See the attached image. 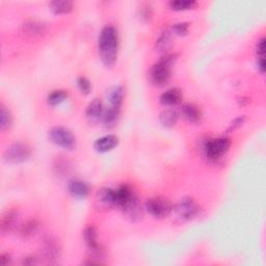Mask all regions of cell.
Segmentation results:
<instances>
[{
  "label": "cell",
  "instance_id": "cell-1",
  "mask_svg": "<svg viewBox=\"0 0 266 266\" xmlns=\"http://www.w3.org/2000/svg\"><path fill=\"white\" fill-rule=\"evenodd\" d=\"M99 56L103 65L107 68L114 66L119 54V34L117 31L111 26H105L98 39Z\"/></svg>",
  "mask_w": 266,
  "mask_h": 266
},
{
  "label": "cell",
  "instance_id": "cell-2",
  "mask_svg": "<svg viewBox=\"0 0 266 266\" xmlns=\"http://www.w3.org/2000/svg\"><path fill=\"white\" fill-rule=\"evenodd\" d=\"M178 58L176 53H166L149 70V80L155 86H163L172 77V68Z\"/></svg>",
  "mask_w": 266,
  "mask_h": 266
},
{
  "label": "cell",
  "instance_id": "cell-3",
  "mask_svg": "<svg viewBox=\"0 0 266 266\" xmlns=\"http://www.w3.org/2000/svg\"><path fill=\"white\" fill-rule=\"evenodd\" d=\"M230 146L231 140L228 137L206 139L202 143V152L208 161L216 163L228 153Z\"/></svg>",
  "mask_w": 266,
  "mask_h": 266
},
{
  "label": "cell",
  "instance_id": "cell-4",
  "mask_svg": "<svg viewBox=\"0 0 266 266\" xmlns=\"http://www.w3.org/2000/svg\"><path fill=\"white\" fill-rule=\"evenodd\" d=\"M200 210V206L195 200L191 198H183L173 206L171 214H173L176 222L187 223L198 217Z\"/></svg>",
  "mask_w": 266,
  "mask_h": 266
},
{
  "label": "cell",
  "instance_id": "cell-5",
  "mask_svg": "<svg viewBox=\"0 0 266 266\" xmlns=\"http://www.w3.org/2000/svg\"><path fill=\"white\" fill-rule=\"evenodd\" d=\"M83 240L85 246L90 252L92 261L90 264H99L101 263V259H103L104 251L98 241V234H97V229L94 226H87L83 231Z\"/></svg>",
  "mask_w": 266,
  "mask_h": 266
},
{
  "label": "cell",
  "instance_id": "cell-6",
  "mask_svg": "<svg viewBox=\"0 0 266 266\" xmlns=\"http://www.w3.org/2000/svg\"><path fill=\"white\" fill-rule=\"evenodd\" d=\"M49 140L55 146L72 151L76 147V137L69 129L65 127H53L48 132Z\"/></svg>",
  "mask_w": 266,
  "mask_h": 266
},
{
  "label": "cell",
  "instance_id": "cell-7",
  "mask_svg": "<svg viewBox=\"0 0 266 266\" xmlns=\"http://www.w3.org/2000/svg\"><path fill=\"white\" fill-rule=\"evenodd\" d=\"M144 207H146L147 212L155 219H164V217L171 215L173 210V204L171 201L163 197H153L148 199Z\"/></svg>",
  "mask_w": 266,
  "mask_h": 266
},
{
  "label": "cell",
  "instance_id": "cell-8",
  "mask_svg": "<svg viewBox=\"0 0 266 266\" xmlns=\"http://www.w3.org/2000/svg\"><path fill=\"white\" fill-rule=\"evenodd\" d=\"M32 155V150L27 144L23 142H15L10 144L4 154V159L8 163H22L29 159Z\"/></svg>",
  "mask_w": 266,
  "mask_h": 266
},
{
  "label": "cell",
  "instance_id": "cell-9",
  "mask_svg": "<svg viewBox=\"0 0 266 266\" xmlns=\"http://www.w3.org/2000/svg\"><path fill=\"white\" fill-rule=\"evenodd\" d=\"M42 256L48 264H57L61 259V246L56 237L47 235L42 241Z\"/></svg>",
  "mask_w": 266,
  "mask_h": 266
},
{
  "label": "cell",
  "instance_id": "cell-10",
  "mask_svg": "<svg viewBox=\"0 0 266 266\" xmlns=\"http://www.w3.org/2000/svg\"><path fill=\"white\" fill-rule=\"evenodd\" d=\"M96 206L100 210H110L116 208V198L115 189L111 188H102L96 195Z\"/></svg>",
  "mask_w": 266,
  "mask_h": 266
},
{
  "label": "cell",
  "instance_id": "cell-11",
  "mask_svg": "<svg viewBox=\"0 0 266 266\" xmlns=\"http://www.w3.org/2000/svg\"><path fill=\"white\" fill-rule=\"evenodd\" d=\"M103 104L102 101L98 98L94 99L86 107L85 110V119L87 123L91 125H97L102 121L103 116Z\"/></svg>",
  "mask_w": 266,
  "mask_h": 266
},
{
  "label": "cell",
  "instance_id": "cell-12",
  "mask_svg": "<svg viewBox=\"0 0 266 266\" xmlns=\"http://www.w3.org/2000/svg\"><path fill=\"white\" fill-rule=\"evenodd\" d=\"M21 32L26 37L37 38L46 33V25L38 20H28L21 25Z\"/></svg>",
  "mask_w": 266,
  "mask_h": 266
},
{
  "label": "cell",
  "instance_id": "cell-13",
  "mask_svg": "<svg viewBox=\"0 0 266 266\" xmlns=\"http://www.w3.org/2000/svg\"><path fill=\"white\" fill-rule=\"evenodd\" d=\"M68 190L74 198L85 199L90 195L91 188L86 182H84L82 180L74 179L69 182Z\"/></svg>",
  "mask_w": 266,
  "mask_h": 266
},
{
  "label": "cell",
  "instance_id": "cell-14",
  "mask_svg": "<svg viewBox=\"0 0 266 266\" xmlns=\"http://www.w3.org/2000/svg\"><path fill=\"white\" fill-rule=\"evenodd\" d=\"M124 97H125V91L124 87L121 85L111 86L110 88H108L106 93V98L109 103V106L120 108V109L122 107Z\"/></svg>",
  "mask_w": 266,
  "mask_h": 266
},
{
  "label": "cell",
  "instance_id": "cell-15",
  "mask_svg": "<svg viewBox=\"0 0 266 266\" xmlns=\"http://www.w3.org/2000/svg\"><path fill=\"white\" fill-rule=\"evenodd\" d=\"M119 144V137L115 135H105L97 139L94 143V149L99 153H106L114 149Z\"/></svg>",
  "mask_w": 266,
  "mask_h": 266
},
{
  "label": "cell",
  "instance_id": "cell-16",
  "mask_svg": "<svg viewBox=\"0 0 266 266\" xmlns=\"http://www.w3.org/2000/svg\"><path fill=\"white\" fill-rule=\"evenodd\" d=\"M182 116L191 124H198L202 120V111L201 109L191 103H186L181 108Z\"/></svg>",
  "mask_w": 266,
  "mask_h": 266
},
{
  "label": "cell",
  "instance_id": "cell-17",
  "mask_svg": "<svg viewBox=\"0 0 266 266\" xmlns=\"http://www.w3.org/2000/svg\"><path fill=\"white\" fill-rule=\"evenodd\" d=\"M182 100V92L180 88L173 87L164 92L159 98V101L164 106H175Z\"/></svg>",
  "mask_w": 266,
  "mask_h": 266
},
{
  "label": "cell",
  "instance_id": "cell-18",
  "mask_svg": "<svg viewBox=\"0 0 266 266\" xmlns=\"http://www.w3.org/2000/svg\"><path fill=\"white\" fill-rule=\"evenodd\" d=\"M18 212L16 210L7 211L2 219V233L7 235L11 233L17 226Z\"/></svg>",
  "mask_w": 266,
  "mask_h": 266
},
{
  "label": "cell",
  "instance_id": "cell-19",
  "mask_svg": "<svg viewBox=\"0 0 266 266\" xmlns=\"http://www.w3.org/2000/svg\"><path fill=\"white\" fill-rule=\"evenodd\" d=\"M120 112H121L120 108H115L111 106H108L106 109H104L101 122L106 129H111L116 125Z\"/></svg>",
  "mask_w": 266,
  "mask_h": 266
},
{
  "label": "cell",
  "instance_id": "cell-20",
  "mask_svg": "<svg viewBox=\"0 0 266 266\" xmlns=\"http://www.w3.org/2000/svg\"><path fill=\"white\" fill-rule=\"evenodd\" d=\"M179 119V112L174 108H166L162 110L159 114V121L160 123L167 128L174 127Z\"/></svg>",
  "mask_w": 266,
  "mask_h": 266
},
{
  "label": "cell",
  "instance_id": "cell-21",
  "mask_svg": "<svg viewBox=\"0 0 266 266\" xmlns=\"http://www.w3.org/2000/svg\"><path fill=\"white\" fill-rule=\"evenodd\" d=\"M49 8L54 15H65L73 11L74 3L70 0H56L49 4Z\"/></svg>",
  "mask_w": 266,
  "mask_h": 266
},
{
  "label": "cell",
  "instance_id": "cell-22",
  "mask_svg": "<svg viewBox=\"0 0 266 266\" xmlns=\"http://www.w3.org/2000/svg\"><path fill=\"white\" fill-rule=\"evenodd\" d=\"M172 46V32L164 31L160 34L155 43V49L158 52L166 53Z\"/></svg>",
  "mask_w": 266,
  "mask_h": 266
},
{
  "label": "cell",
  "instance_id": "cell-23",
  "mask_svg": "<svg viewBox=\"0 0 266 266\" xmlns=\"http://www.w3.org/2000/svg\"><path fill=\"white\" fill-rule=\"evenodd\" d=\"M198 6L197 2L193 0H174V2L168 3V7L171 10L176 12H183V11H189L196 9Z\"/></svg>",
  "mask_w": 266,
  "mask_h": 266
},
{
  "label": "cell",
  "instance_id": "cell-24",
  "mask_svg": "<svg viewBox=\"0 0 266 266\" xmlns=\"http://www.w3.org/2000/svg\"><path fill=\"white\" fill-rule=\"evenodd\" d=\"M40 224L37 220H31L27 221L26 223H24L21 228H20V235L23 238H31L32 236H34L37 231L39 230Z\"/></svg>",
  "mask_w": 266,
  "mask_h": 266
},
{
  "label": "cell",
  "instance_id": "cell-25",
  "mask_svg": "<svg viewBox=\"0 0 266 266\" xmlns=\"http://www.w3.org/2000/svg\"><path fill=\"white\" fill-rule=\"evenodd\" d=\"M13 125V115L11 111L3 104L0 108V128L3 131L9 130Z\"/></svg>",
  "mask_w": 266,
  "mask_h": 266
},
{
  "label": "cell",
  "instance_id": "cell-26",
  "mask_svg": "<svg viewBox=\"0 0 266 266\" xmlns=\"http://www.w3.org/2000/svg\"><path fill=\"white\" fill-rule=\"evenodd\" d=\"M68 98V93L64 90H56L51 92L47 97V102L51 106H56L63 103Z\"/></svg>",
  "mask_w": 266,
  "mask_h": 266
},
{
  "label": "cell",
  "instance_id": "cell-27",
  "mask_svg": "<svg viewBox=\"0 0 266 266\" xmlns=\"http://www.w3.org/2000/svg\"><path fill=\"white\" fill-rule=\"evenodd\" d=\"M152 16H153V9L151 5L149 4L141 5V8L139 9V17L141 21L149 22L152 19Z\"/></svg>",
  "mask_w": 266,
  "mask_h": 266
},
{
  "label": "cell",
  "instance_id": "cell-28",
  "mask_svg": "<svg viewBox=\"0 0 266 266\" xmlns=\"http://www.w3.org/2000/svg\"><path fill=\"white\" fill-rule=\"evenodd\" d=\"M189 32V23L187 22H179V23H176L173 25V28H172V33H174L175 35L177 36H180V37H183V36H186Z\"/></svg>",
  "mask_w": 266,
  "mask_h": 266
},
{
  "label": "cell",
  "instance_id": "cell-29",
  "mask_svg": "<svg viewBox=\"0 0 266 266\" xmlns=\"http://www.w3.org/2000/svg\"><path fill=\"white\" fill-rule=\"evenodd\" d=\"M77 86L78 88L80 90V92L84 95H88L91 90H92V85H91V82L87 78L85 77H79L77 79Z\"/></svg>",
  "mask_w": 266,
  "mask_h": 266
},
{
  "label": "cell",
  "instance_id": "cell-30",
  "mask_svg": "<svg viewBox=\"0 0 266 266\" xmlns=\"http://www.w3.org/2000/svg\"><path fill=\"white\" fill-rule=\"evenodd\" d=\"M245 122H246V117L245 116H238L231 123V125L229 126L228 130L229 131H234V130H236V129H238V128H240L241 126H243L245 124Z\"/></svg>",
  "mask_w": 266,
  "mask_h": 266
},
{
  "label": "cell",
  "instance_id": "cell-31",
  "mask_svg": "<svg viewBox=\"0 0 266 266\" xmlns=\"http://www.w3.org/2000/svg\"><path fill=\"white\" fill-rule=\"evenodd\" d=\"M264 53H265V40L264 38H262L261 40L258 41L257 44V54L259 57H264Z\"/></svg>",
  "mask_w": 266,
  "mask_h": 266
},
{
  "label": "cell",
  "instance_id": "cell-32",
  "mask_svg": "<svg viewBox=\"0 0 266 266\" xmlns=\"http://www.w3.org/2000/svg\"><path fill=\"white\" fill-rule=\"evenodd\" d=\"M12 260H13L12 256L9 253H5V254H3L2 256H0V264L4 265V266L11 264Z\"/></svg>",
  "mask_w": 266,
  "mask_h": 266
},
{
  "label": "cell",
  "instance_id": "cell-33",
  "mask_svg": "<svg viewBox=\"0 0 266 266\" xmlns=\"http://www.w3.org/2000/svg\"><path fill=\"white\" fill-rule=\"evenodd\" d=\"M37 262H38V258H36L35 256L26 257L23 260V264H25V265H34V264H37Z\"/></svg>",
  "mask_w": 266,
  "mask_h": 266
},
{
  "label": "cell",
  "instance_id": "cell-34",
  "mask_svg": "<svg viewBox=\"0 0 266 266\" xmlns=\"http://www.w3.org/2000/svg\"><path fill=\"white\" fill-rule=\"evenodd\" d=\"M257 66H258V70L261 72V73H264V71H265V68H264V57H258Z\"/></svg>",
  "mask_w": 266,
  "mask_h": 266
}]
</instances>
